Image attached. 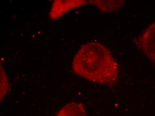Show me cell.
Listing matches in <instances>:
<instances>
[{"mask_svg":"<svg viewBox=\"0 0 155 116\" xmlns=\"http://www.w3.org/2000/svg\"><path fill=\"white\" fill-rule=\"evenodd\" d=\"M72 66L75 74L93 82L113 84L119 80L117 62L109 50L100 42L84 45L74 56Z\"/></svg>","mask_w":155,"mask_h":116,"instance_id":"cell-1","label":"cell"},{"mask_svg":"<svg viewBox=\"0 0 155 116\" xmlns=\"http://www.w3.org/2000/svg\"><path fill=\"white\" fill-rule=\"evenodd\" d=\"M137 45L155 65V22L140 36Z\"/></svg>","mask_w":155,"mask_h":116,"instance_id":"cell-2","label":"cell"},{"mask_svg":"<svg viewBox=\"0 0 155 116\" xmlns=\"http://www.w3.org/2000/svg\"><path fill=\"white\" fill-rule=\"evenodd\" d=\"M87 3L85 0H56L53 3L49 17L55 20L60 18L67 12Z\"/></svg>","mask_w":155,"mask_h":116,"instance_id":"cell-3","label":"cell"},{"mask_svg":"<svg viewBox=\"0 0 155 116\" xmlns=\"http://www.w3.org/2000/svg\"><path fill=\"white\" fill-rule=\"evenodd\" d=\"M56 116H86V111L83 104L71 102L61 108Z\"/></svg>","mask_w":155,"mask_h":116,"instance_id":"cell-4","label":"cell"},{"mask_svg":"<svg viewBox=\"0 0 155 116\" xmlns=\"http://www.w3.org/2000/svg\"><path fill=\"white\" fill-rule=\"evenodd\" d=\"M103 12H110L118 9L122 5L124 1H90Z\"/></svg>","mask_w":155,"mask_h":116,"instance_id":"cell-5","label":"cell"},{"mask_svg":"<svg viewBox=\"0 0 155 116\" xmlns=\"http://www.w3.org/2000/svg\"><path fill=\"white\" fill-rule=\"evenodd\" d=\"M8 87V82L6 73L1 64V100L6 95Z\"/></svg>","mask_w":155,"mask_h":116,"instance_id":"cell-6","label":"cell"}]
</instances>
